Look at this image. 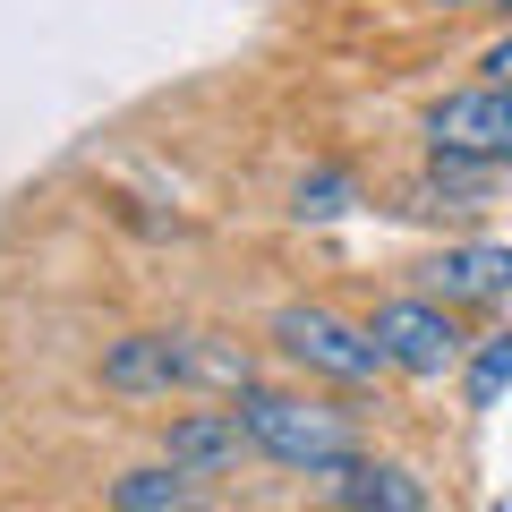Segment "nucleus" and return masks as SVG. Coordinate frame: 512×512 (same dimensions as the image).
<instances>
[{
    "label": "nucleus",
    "mask_w": 512,
    "mask_h": 512,
    "mask_svg": "<svg viewBox=\"0 0 512 512\" xmlns=\"http://www.w3.org/2000/svg\"><path fill=\"white\" fill-rule=\"evenodd\" d=\"M239 427H248L256 453H274L282 470H308V478H333L342 461H359V427H350V410L316 402V393H274V384H248V393H231Z\"/></svg>",
    "instance_id": "f257e3e1"
},
{
    "label": "nucleus",
    "mask_w": 512,
    "mask_h": 512,
    "mask_svg": "<svg viewBox=\"0 0 512 512\" xmlns=\"http://www.w3.org/2000/svg\"><path fill=\"white\" fill-rule=\"evenodd\" d=\"M274 350L291 367H308V376H333V384H376L384 376L376 333L350 325V316H333V308H282L274 316Z\"/></svg>",
    "instance_id": "f03ea898"
},
{
    "label": "nucleus",
    "mask_w": 512,
    "mask_h": 512,
    "mask_svg": "<svg viewBox=\"0 0 512 512\" xmlns=\"http://www.w3.org/2000/svg\"><path fill=\"white\" fill-rule=\"evenodd\" d=\"M427 146H436V163H478V171L512 163V86L487 77V86L444 94L427 111Z\"/></svg>",
    "instance_id": "7ed1b4c3"
},
{
    "label": "nucleus",
    "mask_w": 512,
    "mask_h": 512,
    "mask_svg": "<svg viewBox=\"0 0 512 512\" xmlns=\"http://www.w3.org/2000/svg\"><path fill=\"white\" fill-rule=\"evenodd\" d=\"M367 333H376L384 367H402V376H444L461 359V325L444 299H384Z\"/></svg>",
    "instance_id": "20e7f679"
},
{
    "label": "nucleus",
    "mask_w": 512,
    "mask_h": 512,
    "mask_svg": "<svg viewBox=\"0 0 512 512\" xmlns=\"http://www.w3.org/2000/svg\"><path fill=\"white\" fill-rule=\"evenodd\" d=\"M427 291L444 308H487V299L512 291V248L504 239H461V248L427 256Z\"/></svg>",
    "instance_id": "39448f33"
},
{
    "label": "nucleus",
    "mask_w": 512,
    "mask_h": 512,
    "mask_svg": "<svg viewBox=\"0 0 512 512\" xmlns=\"http://www.w3.org/2000/svg\"><path fill=\"white\" fill-rule=\"evenodd\" d=\"M333 504L342 512H427V478L410 461H342L333 470Z\"/></svg>",
    "instance_id": "423d86ee"
},
{
    "label": "nucleus",
    "mask_w": 512,
    "mask_h": 512,
    "mask_svg": "<svg viewBox=\"0 0 512 512\" xmlns=\"http://www.w3.org/2000/svg\"><path fill=\"white\" fill-rule=\"evenodd\" d=\"M103 384L111 393H180V333H128L103 350Z\"/></svg>",
    "instance_id": "0eeeda50"
},
{
    "label": "nucleus",
    "mask_w": 512,
    "mask_h": 512,
    "mask_svg": "<svg viewBox=\"0 0 512 512\" xmlns=\"http://www.w3.org/2000/svg\"><path fill=\"white\" fill-rule=\"evenodd\" d=\"M239 444H248L239 410H188V419H171L163 453H171V470L205 478V470H231V461H239Z\"/></svg>",
    "instance_id": "6e6552de"
},
{
    "label": "nucleus",
    "mask_w": 512,
    "mask_h": 512,
    "mask_svg": "<svg viewBox=\"0 0 512 512\" xmlns=\"http://www.w3.org/2000/svg\"><path fill=\"white\" fill-rule=\"evenodd\" d=\"M111 512H197V478L188 470H128L111 478Z\"/></svg>",
    "instance_id": "1a4fd4ad"
},
{
    "label": "nucleus",
    "mask_w": 512,
    "mask_h": 512,
    "mask_svg": "<svg viewBox=\"0 0 512 512\" xmlns=\"http://www.w3.org/2000/svg\"><path fill=\"white\" fill-rule=\"evenodd\" d=\"M504 384H512V333H487V342L470 350V376H461V393H470V402L487 410L495 393H504Z\"/></svg>",
    "instance_id": "9d476101"
},
{
    "label": "nucleus",
    "mask_w": 512,
    "mask_h": 512,
    "mask_svg": "<svg viewBox=\"0 0 512 512\" xmlns=\"http://www.w3.org/2000/svg\"><path fill=\"white\" fill-rule=\"evenodd\" d=\"M299 214H342V180H333V171L299 180Z\"/></svg>",
    "instance_id": "9b49d317"
},
{
    "label": "nucleus",
    "mask_w": 512,
    "mask_h": 512,
    "mask_svg": "<svg viewBox=\"0 0 512 512\" xmlns=\"http://www.w3.org/2000/svg\"><path fill=\"white\" fill-rule=\"evenodd\" d=\"M487 77H495V86H512V35L487 43Z\"/></svg>",
    "instance_id": "f8f14e48"
},
{
    "label": "nucleus",
    "mask_w": 512,
    "mask_h": 512,
    "mask_svg": "<svg viewBox=\"0 0 512 512\" xmlns=\"http://www.w3.org/2000/svg\"><path fill=\"white\" fill-rule=\"evenodd\" d=\"M436 9H487V0H436Z\"/></svg>",
    "instance_id": "ddd939ff"
},
{
    "label": "nucleus",
    "mask_w": 512,
    "mask_h": 512,
    "mask_svg": "<svg viewBox=\"0 0 512 512\" xmlns=\"http://www.w3.org/2000/svg\"><path fill=\"white\" fill-rule=\"evenodd\" d=\"M487 9H512V0H487Z\"/></svg>",
    "instance_id": "4468645a"
}]
</instances>
